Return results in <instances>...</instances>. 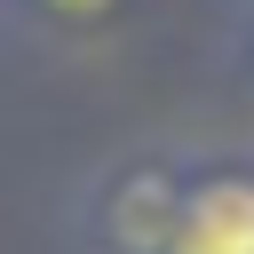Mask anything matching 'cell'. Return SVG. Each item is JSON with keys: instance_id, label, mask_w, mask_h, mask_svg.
<instances>
[{"instance_id": "obj_4", "label": "cell", "mask_w": 254, "mask_h": 254, "mask_svg": "<svg viewBox=\"0 0 254 254\" xmlns=\"http://www.w3.org/2000/svg\"><path fill=\"white\" fill-rule=\"evenodd\" d=\"M246 64H254V32H246Z\"/></svg>"}, {"instance_id": "obj_2", "label": "cell", "mask_w": 254, "mask_h": 254, "mask_svg": "<svg viewBox=\"0 0 254 254\" xmlns=\"http://www.w3.org/2000/svg\"><path fill=\"white\" fill-rule=\"evenodd\" d=\"M175 190H183V159H127L95 190V238H103V254H159Z\"/></svg>"}, {"instance_id": "obj_1", "label": "cell", "mask_w": 254, "mask_h": 254, "mask_svg": "<svg viewBox=\"0 0 254 254\" xmlns=\"http://www.w3.org/2000/svg\"><path fill=\"white\" fill-rule=\"evenodd\" d=\"M159 254H254V159L183 167Z\"/></svg>"}, {"instance_id": "obj_3", "label": "cell", "mask_w": 254, "mask_h": 254, "mask_svg": "<svg viewBox=\"0 0 254 254\" xmlns=\"http://www.w3.org/2000/svg\"><path fill=\"white\" fill-rule=\"evenodd\" d=\"M0 16L8 24H24V32H95V24H111L119 16V0H0Z\"/></svg>"}]
</instances>
